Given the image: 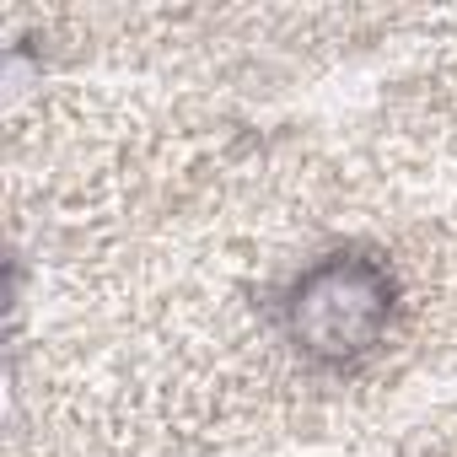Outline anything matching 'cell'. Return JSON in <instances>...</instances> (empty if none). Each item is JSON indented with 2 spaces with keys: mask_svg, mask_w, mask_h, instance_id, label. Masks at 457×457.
<instances>
[{
  "mask_svg": "<svg viewBox=\"0 0 457 457\" xmlns=\"http://www.w3.org/2000/svg\"><path fill=\"white\" fill-rule=\"evenodd\" d=\"M393 312H398V280L371 253H328L307 264L280 302L286 339L312 366L366 361L387 339Z\"/></svg>",
  "mask_w": 457,
  "mask_h": 457,
  "instance_id": "cell-1",
  "label": "cell"
}]
</instances>
